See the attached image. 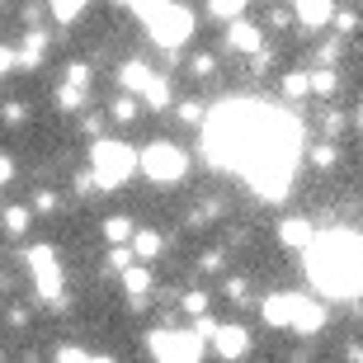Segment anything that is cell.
<instances>
[{
	"label": "cell",
	"instance_id": "44dd1931",
	"mask_svg": "<svg viewBox=\"0 0 363 363\" xmlns=\"http://www.w3.org/2000/svg\"><path fill=\"white\" fill-rule=\"evenodd\" d=\"M245 5H250V0H208V10H213V19H241L245 14Z\"/></svg>",
	"mask_w": 363,
	"mask_h": 363
},
{
	"label": "cell",
	"instance_id": "ffe728a7",
	"mask_svg": "<svg viewBox=\"0 0 363 363\" xmlns=\"http://www.w3.org/2000/svg\"><path fill=\"white\" fill-rule=\"evenodd\" d=\"M133 250H137V259H156L161 255V236H156V231H137Z\"/></svg>",
	"mask_w": 363,
	"mask_h": 363
},
{
	"label": "cell",
	"instance_id": "2e32d148",
	"mask_svg": "<svg viewBox=\"0 0 363 363\" xmlns=\"http://www.w3.org/2000/svg\"><path fill=\"white\" fill-rule=\"evenodd\" d=\"M283 94H288V99H307L311 94V71H288V76H283Z\"/></svg>",
	"mask_w": 363,
	"mask_h": 363
},
{
	"label": "cell",
	"instance_id": "7c38bea8",
	"mask_svg": "<svg viewBox=\"0 0 363 363\" xmlns=\"http://www.w3.org/2000/svg\"><path fill=\"white\" fill-rule=\"evenodd\" d=\"M321 325H325V307L311 302V297H302V302H297V316H293V330L297 335H316Z\"/></svg>",
	"mask_w": 363,
	"mask_h": 363
},
{
	"label": "cell",
	"instance_id": "7402d4cb",
	"mask_svg": "<svg viewBox=\"0 0 363 363\" xmlns=\"http://www.w3.org/2000/svg\"><path fill=\"white\" fill-rule=\"evenodd\" d=\"M0 222H5V231H10V236H24V231H28V208H19V203H14V208H5V213H0Z\"/></svg>",
	"mask_w": 363,
	"mask_h": 363
},
{
	"label": "cell",
	"instance_id": "9c48e42d",
	"mask_svg": "<svg viewBox=\"0 0 363 363\" xmlns=\"http://www.w3.org/2000/svg\"><path fill=\"white\" fill-rule=\"evenodd\" d=\"M227 48H231V52H250V57H255L259 48H264V33H259L255 24H245V19H231V28H227Z\"/></svg>",
	"mask_w": 363,
	"mask_h": 363
},
{
	"label": "cell",
	"instance_id": "836d02e7",
	"mask_svg": "<svg viewBox=\"0 0 363 363\" xmlns=\"http://www.w3.org/2000/svg\"><path fill=\"white\" fill-rule=\"evenodd\" d=\"M67 81H76V85H85V90H90V67H81V62H76V67H67Z\"/></svg>",
	"mask_w": 363,
	"mask_h": 363
},
{
	"label": "cell",
	"instance_id": "8d00e7d4",
	"mask_svg": "<svg viewBox=\"0 0 363 363\" xmlns=\"http://www.w3.org/2000/svg\"><path fill=\"white\" fill-rule=\"evenodd\" d=\"M199 269H208V274H217L222 269V250H208V255L199 259Z\"/></svg>",
	"mask_w": 363,
	"mask_h": 363
},
{
	"label": "cell",
	"instance_id": "9a60e30c",
	"mask_svg": "<svg viewBox=\"0 0 363 363\" xmlns=\"http://www.w3.org/2000/svg\"><path fill=\"white\" fill-rule=\"evenodd\" d=\"M43 48H48V33H24V52H19V71H33L43 62Z\"/></svg>",
	"mask_w": 363,
	"mask_h": 363
},
{
	"label": "cell",
	"instance_id": "83f0119b",
	"mask_svg": "<svg viewBox=\"0 0 363 363\" xmlns=\"http://www.w3.org/2000/svg\"><path fill=\"white\" fill-rule=\"evenodd\" d=\"M189 71H194L199 81H208V76H213V71H217V62H213V57H208V52H199V57H194V62H189Z\"/></svg>",
	"mask_w": 363,
	"mask_h": 363
},
{
	"label": "cell",
	"instance_id": "ba28073f",
	"mask_svg": "<svg viewBox=\"0 0 363 363\" xmlns=\"http://www.w3.org/2000/svg\"><path fill=\"white\" fill-rule=\"evenodd\" d=\"M297 302H302V297L297 293H274V297H264V321L269 325H288V330H293V316H297Z\"/></svg>",
	"mask_w": 363,
	"mask_h": 363
},
{
	"label": "cell",
	"instance_id": "603a6c76",
	"mask_svg": "<svg viewBox=\"0 0 363 363\" xmlns=\"http://www.w3.org/2000/svg\"><path fill=\"white\" fill-rule=\"evenodd\" d=\"M142 99H147L151 108H165V104H170V85H165V76H151V85L142 90Z\"/></svg>",
	"mask_w": 363,
	"mask_h": 363
},
{
	"label": "cell",
	"instance_id": "d590c367",
	"mask_svg": "<svg viewBox=\"0 0 363 363\" xmlns=\"http://www.w3.org/2000/svg\"><path fill=\"white\" fill-rule=\"evenodd\" d=\"M33 208H38V213H52V208H57V194H52V189H43L38 199H33Z\"/></svg>",
	"mask_w": 363,
	"mask_h": 363
},
{
	"label": "cell",
	"instance_id": "52a82bcc",
	"mask_svg": "<svg viewBox=\"0 0 363 363\" xmlns=\"http://www.w3.org/2000/svg\"><path fill=\"white\" fill-rule=\"evenodd\" d=\"M213 350L222 354V359H241V354L250 350V330H245V325H217Z\"/></svg>",
	"mask_w": 363,
	"mask_h": 363
},
{
	"label": "cell",
	"instance_id": "74e56055",
	"mask_svg": "<svg viewBox=\"0 0 363 363\" xmlns=\"http://www.w3.org/2000/svg\"><path fill=\"white\" fill-rule=\"evenodd\" d=\"M19 67V52H10V48H0V76H5V71H14Z\"/></svg>",
	"mask_w": 363,
	"mask_h": 363
},
{
	"label": "cell",
	"instance_id": "d6a6232c",
	"mask_svg": "<svg viewBox=\"0 0 363 363\" xmlns=\"http://www.w3.org/2000/svg\"><path fill=\"white\" fill-rule=\"evenodd\" d=\"M0 113H5V123H24V118H28V108L19 104V99H14V104H5Z\"/></svg>",
	"mask_w": 363,
	"mask_h": 363
},
{
	"label": "cell",
	"instance_id": "d4e9b609",
	"mask_svg": "<svg viewBox=\"0 0 363 363\" xmlns=\"http://www.w3.org/2000/svg\"><path fill=\"white\" fill-rule=\"evenodd\" d=\"M113 118H118V123H133V118H142V104H137L133 94H123L118 104H113Z\"/></svg>",
	"mask_w": 363,
	"mask_h": 363
},
{
	"label": "cell",
	"instance_id": "277c9868",
	"mask_svg": "<svg viewBox=\"0 0 363 363\" xmlns=\"http://www.w3.org/2000/svg\"><path fill=\"white\" fill-rule=\"evenodd\" d=\"M24 259H28V269H33V288H38V297H43V302H52V307H67L57 250H48V245H33V250H28Z\"/></svg>",
	"mask_w": 363,
	"mask_h": 363
},
{
	"label": "cell",
	"instance_id": "484cf974",
	"mask_svg": "<svg viewBox=\"0 0 363 363\" xmlns=\"http://www.w3.org/2000/svg\"><path fill=\"white\" fill-rule=\"evenodd\" d=\"M118 5H133V10L142 14V19H156V14H161L165 5H170V0H118Z\"/></svg>",
	"mask_w": 363,
	"mask_h": 363
},
{
	"label": "cell",
	"instance_id": "f35d334b",
	"mask_svg": "<svg viewBox=\"0 0 363 363\" xmlns=\"http://www.w3.org/2000/svg\"><path fill=\"white\" fill-rule=\"evenodd\" d=\"M10 175H14V161H10V156H0V184H10Z\"/></svg>",
	"mask_w": 363,
	"mask_h": 363
},
{
	"label": "cell",
	"instance_id": "30bf717a",
	"mask_svg": "<svg viewBox=\"0 0 363 363\" xmlns=\"http://www.w3.org/2000/svg\"><path fill=\"white\" fill-rule=\"evenodd\" d=\"M293 14L307 28H325L335 19V0H293Z\"/></svg>",
	"mask_w": 363,
	"mask_h": 363
},
{
	"label": "cell",
	"instance_id": "d6986e66",
	"mask_svg": "<svg viewBox=\"0 0 363 363\" xmlns=\"http://www.w3.org/2000/svg\"><path fill=\"white\" fill-rule=\"evenodd\" d=\"M81 10H85V0H48V14H52L57 24H71Z\"/></svg>",
	"mask_w": 363,
	"mask_h": 363
},
{
	"label": "cell",
	"instance_id": "1f68e13d",
	"mask_svg": "<svg viewBox=\"0 0 363 363\" xmlns=\"http://www.w3.org/2000/svg\"><path fill=\"white\" fill-rule=\"evenodd\" d=\"M179 123H189V128L203 123V104H179Z\"/></svg>",
	"mask_w": 363,
	"mask_h": 363
},
{
	"label": "cell",
	"instance_id": "e575fe53",
	"mask_svg": "<svg viewBox=\"0 0 363 363\" xmlns=\"http://www.w3.org/2000/svg\"><path fill=\"white\" fill-rule=\"evenodd\" d=\"M321 128H325V133H340V128H345V118H340L335 108H325V113H321Z\"/></svg>",
	"mask_w": 363,
	"mask_h": 363
},
{
	"label": "cell",
	"instance_id": "f1b7e54d",
	"mask_svg": "<svg viewBox=\"0 0 363 363\" xmlns=\"http://www.w3.org/2000/svg\"><path fill=\"white\" fill-rule=\"evenodd\" d=\"M330 24H335L340 33H354V28H359V14H354V10H335V19H330Z\"/></svg>",
	"mask_w": 363,
	"mask_h": 363
},
{
	"label": "cell",
	"instance_id": "ab89813d",
	"mask_svg": "<svg viewBox=\"0 0 363 363\" xmlns=\"http://www.w3.org/2000/svg\"><path fill=\"white\" fill-rule=\"evenodd\" d=\"M227 297H245V279H227Z\"/></svg>",
	"mask_w": 363,
	"mask_h": 363
},
{
	"label": "cell",
	"instance_id": "4fadbf2b",
	"mask_svg": "<svg viewBox=\"0 0 363 363\" xmlns=\"http://www.w3.org/2000/svg\"><path fill=\"white\" fill-rule=\"evenodd\" d=\"M311 236H316V231H311L307 217H288V222L279 227V241H283V245H293V250H307Z\"/></svg>",
	"mask_w": 363,
	"mask_h": 363
},
{
	"label": "cell",
	"instance_id": "5bb4252c",
	"mask_svg": "<svg viewBox=\"0 0 363 363\" xmlns=\"http://www.w3.org/2000/svg\"><path fill=\"white\" fill-rule=\"evenodd\" d=\"M151 76H156V71H151L147 62H123V67H118V85H123V90H133V94L147 90Z\"/></svg>",
	"mask_w": 363,
	"mask_h": 363
},
{
	"label": "cell",
	"instance_id": "f546056e",
	"mask_svg": "<svg viewBox=\"0 0 363 363\" xmlns=\"http://www.w3.org/2000/svg\"><path fill=\"white\" fill-rule=\"evenodd\" d=\"M194 330H199L203 340H213V335H217V321H213V316H203V311H199V316H194Z\"/></svg>",
	"mask_w": 363,
	"mask_h": 363
},
{
	"label": "cell",
	"instance_id": "7a4b0ae2",
	"mask_svg": "<svg viewBox=\"0 0 363 363\" xmlns=\"http://www.w3.org/2000/svg\"><path fill=\"white\" fill-rule=\"evenodd\" d=\"M90 161H94V175H99V189H118L123 179L142 165V156H137L133 147H123V142H104V137H99L94 151H90Z\"/></svg>",
	"mask_w": 363,
	"mask_h": 363
},
{
	"label": "cell",
	"instance_id": "cb8c5ba5",
	"mask_svg": "<svg viewBox=\"0 0 363 363\" xmlns=\"http://www.w3.org/2000/svg\"><path fill=\"white\" fill-rule=\"evenodd\" d=\"M57 104H62V108H81V104H85V85L67 81L62 90H57Z\"/></svg>",
	"mask_w": 363,
	"mask_h": 363
},
{
	"label": "cell",
	"instance_id": "4dcf8cb0",
	"mask_svg": "<svg viewBox=\"0 0 363 363\" xmlns=\"http://www.w3.org/2000/svg\"><path fill=\"white\" fill-rule=\"evenodd\" d=\"M184 311H189V316L208 311V293H189V297H184Z\"/></svg>",
	"mask_w": 363,
	"mask_h": 363
},
{
	"label": "cell",
	"instance_id": "60d3db41",
	"mask_svg": "<svg viewBox=\"0 0 363 363\" xmlns=\"http://www.w3.org/2000/svg\"><path fill=\"white\" fill-rule=\"evenodd\" d=\"M354 128H359V133H363V104L354 108Z\"/></svg>",
	"mask_w": 363,
	"mask_h": 363
},
{
	"label": "cell",
	"instance_id": "3957f363",
	"mask_svg": "<svg viewBox=\"0 0 363 363\" xmlns=\"http://www.w3.org/2000/svg\"><path fill=\"white\" fill-rule=\"evenodd\" d=\"M142 170H147V179H156V184H179L184 170H189V156L175 142H151V147H142Z\"/></svg>",
	"mask_w": 363,
	"mask_h": 363
},
{
	"label": "cell",
	"instance_id": "8992f818",
	"mask_svg": "<svg viewBox=\"0 0 363 363\" xmlns=\"http://www.w3.org/2000/svg\"><path fill=\"white\" fill-rule=\"evenodd\" d=\"M151 354L156 359H175V363H194L203 354V335L199 330H156L151 335Z\"/></svg>",
	"mask_w": 363,
	"mask_h": 363
},
{
	"label": "cell",
	"instance_id": "ac0fdd59",
	"mask_svg": "<svg viewBox=\"0 0 363 363\" xmlns=\"http://www.w3.org/2000/svg\"><path fill=\"white\" fill-rule=\"evenodd\" d=\"M335 90H340V81H335V71H330V67H316V71H311V94L330 99Z\"/></svg>",
	"mask_w": 363,
	"mask_h": 363
},
{
	"label": "cell",
	"instance_id": "e0dca14e",
	"mask_svg": "<svg viewBox=\"0 0 363 363\" xmlns=\"http://www.w3.org/2000/svg\"><path fill=\"white\" fill-rule=\"evenodd\" d=\"M137 231H133V222H128V217H108L104 222V241L108 245H123V241H133Z\"/></svg>",
	"mask_w": 363,
	"mask_h": 363
},
{
	"label": "cell",
	"instance_id": "8fae6325",
	"mask_svg": "<svg viewBox=\"0 0 363 363\" xmlns=\"http://www.w3.org/2000/svg\"><path fill=\"white\" fill-rule=\"evenodd\" d=\"M123 288L133 297V307H147V293H151V274H147V259H133L123 269Z\"/></svg>",
	"mask_w": 363,
	"mask_h": 363
},
{
	"label": "cell",
	"instance_id": "4316f807",
	"mask_svg": "<svg viewBox=\"0 0 363 363\" xmlns=\"http://www.w3.org/2000/svg\"><path fill=\"white\" fill-rule=\"evenodd\" d=\"M335 161H340V156H335V147H330V142H321V147H311V165H321V170H330Z\"/></svg>",
	"mask_w": 363,
	"mask_h": 363
},
{
	"label": "cell",
	"instance_id": "5b68a950",
	"mask_svg": "<svg viewBox=\"0 0 363 363\" xmlns=\"http://www.w3.org/2000/svg\"><path fill=\"white\" fill-rule=\"evenodd\" d=\"M147 28H151V38L161 43V48H170V52H175L179 43L194 33V14H189L184 5H175V0H170V5H165L156 19H147Z\"/></svg>",
	"mask_w": 363,
	"mask_h": 363
},
{
	"label": "cell",
	"instance_id": "6da1fadb",
	"mask_svg": "<svg viewBox=\"0 0 363 363\" xmlns=\"http://www.w3.org/2000/svg\"><path fill=\"white\" fill-rule=\"evenodd\" d=\"M307 279L325 297H359L363 293V236L325 231L307 245Z\"/></svg>",
	"mask_w": 363,
	"mask_h": 363
}]
</instances>
